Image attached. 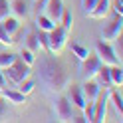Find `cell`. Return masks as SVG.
Masks as SVG:
<instances>
[{"mask_svg": "<svg viewBox=\"0 0 123 123\" xmlns=\"http://www.w3.org/2000/svg\"><path fill=\"white\" fill-rule=\"evenodd\" d=\"M38 75H40V83L46 93H64L66 87L72 83L70 74H68V68L62 60H58L54 54H48L40 60V70H38Z\"/></svg>", "mask_w": 123, "mask_h": 123, "instance_id": "obj_1", "label": "cell"}, {"mask_svg": "<svg viewBox=\"0 0 123 123\" xmlns=\"http://www.w3.org/2000/svg\"><path fill=\"white\" fill-rule=\"evenodd\" d=\"M46 36H48V50H46V52L58 56V54L68 46V36H70V30H66L64 26L56 24L50 32H46Z\"/></svg>", "mask_w": 123, "mask_h": 123, "instance_id": "obj_2", "label": "cell"}, {"mask_svg": "<svg viewBox=\"0 0 123 123\" xmlns=\"http://www.w3.org/2000/svg\"><path fill=\"white\" fill-rule=\"evenodd\" d=\"M2 72H4L6 81H10V83H14V86H16V83H20L22 80L30 78V74H32V68L26 66L20 58H16V60H14L8 68H4Z\"/></svg>", "mask_w": 123, "mask_h": 123, "instance_id": "obj_3", "label": "cell"}, {"mask_svg": "<svg viewBox=\"0 0 123 123\" xmlns=\"http://www.w3.org/2000/svg\"><path fill=\"white\" fill-rule=\"evenodd\" d=\"M52 109H54V115H56L58 121H72V117H74V105L70 103V99L62 93L54 99Z\"/></svg>", "mask_w": 123, "mask_h": 123, "instance_id": "obj_4", "label": "cell"}, {"mask_svg": "<svg viewBox=\"0 0 123 123\" xmlns=\"http://www.w3.org/2000/svg\"><path fill=\"white\" fill-rule=\"evenodd\" d=\"M95 54H97L99 62H101V64H105V66H121V60L115 56L111 42L99 40V42L95 44Z\"/></svg>", "mask_w": 123, "mask_h": 123, "instance_id": "obj_5", "label": "cell"}, {"mask_svg": "<svg viewBox=\"0 0 123 123\" xmlns=\"http://www.w3.org/2000/svg\"><path fill=\"white\" fill-rule=\"evenodd\" d=\"M99 66H101V62H99L97 54H87V58L81 60V68H80L81 80H93L95 75H97Z\"/></svg>", "mask_w": 123, "mask_h": 123, "instance_id": "obj_6", "label": "cell"}, {"mask_svg": "<svg viewBox=\"0 0 123 123\" xmlns=\"http://www.w3.org/2000/svg\"><path fill=\"white\" fill-rule=\"evenodd\" d=\"M123 32V16L121 14H115V18L111 22H107L105 28H103V32H101V40L105 42H113L115 38H119Z\"/></svg>", "mask_w": 123, "mask_h": 123, "instance_id": "obj_7", "label": "cell"}, {"mask_svg": "<svg viewBox=\"0 0 123 123\" xmlns=\"http://www.w3.org/2000/svg\"><path fill=\"white\" fill-rule=\"evenodd\" d=\"M107 105H109V99H107V93H99L97 99L93 101V123H103L107 117Z\"/></svg>", "mask_w": 123, "mask_h": 123, "instance_id": "obj_8", "label": "cell"}, {"mask_svg": "<svg viewBox=\"0 0 123 123\" xmlns=\"http://www.w3.org/2000/svg\"><path fill=\"white\" fill-rule=\"evenodd\" d=\"M64 10H66V8H64V2H62V0H48L42 12H44L52 22L60 24V18H62V14H64Z\"/></svg>", "mask_w": 123, "mask_h": 123, "instance_id": "obj_9", "label": "cell"}, {"mask_svg": "<svg viewBox=\"0 0 123 123\" xmlns=\"http://www.w3.org/2000/svg\"><path fill=\"white\" fill-rule=\"evenodd\" d=\"M80 87H81V93H83V99H86V101H95L97 95L101 93V86L95 81V78L93 80H83V83Z\"/></svg>", "mask_w": 123, "mask_h": 123, "instance_id": "obj_10", "label": "cell"}, {"mask_svg": "<svg viewBox=\"0 0 123 123\" xmlns=\"http://www.w3.org/2000/svg\"><path fill=\"white\" fill-rule=\"evenodd\" d=\"M109 10H111V0H95L93 10H91L87 16L93 18V20H103L107 14H109Z\"/></svg>", "mask_w": 123, "mask_h": 123, "instance_id": "obj_11", "label": "cell"}, {"mask_svg": "<svg viewBox=\"0 0 123 123\" xmlns=\"http://www.w3.org/2000/svg\"><path fill=\"white\" fill-rule=\"evenodd\" d=\"M68 89V99H70V103L74 105V109H80L81 111V107H83V103H86V99H83V93H81V87L80 86H68L66 87Z\"/></svg>", "mask_w": 123, "mask_h": 123, "instance_id": "obj_12", "label": "cell"}, {"mask_svg": "<svg viewBox=\"0 0 123 123\" xmlns=\"http://www.w3.org/2000/svg\"><path fill=\"white\" fill-rule=\"evenodd\" d=\"M107 99H109V103L113 105L115 113H117V119L121 121V117H123V97H121V93H119V89H117V87H109Z\"/></svg>", "mask_w": 123, "mask_h": 123, "instance_id": "obj_13", "label": "cell"}, {"mask_svg": "<svg viewBox=\"0 0 123 123\" xmlns=\"http://www.w3.org/2000/svg\"><path fill=\"white\" fill-rule=\"evenodd\" d=\"M2 97H4L8 103H12V105H24V103H26V95L20 93L16 87H10V89L4 87V89H2Z\"/></svg>", "mask_w": 123, "mask_h": 123, "instance_id": "obj_14", "label": "cell"}, {"mask_svg": "<svg viewBox=\"0 0 123 123\" xmlns=\"http://www.w3.org/2000/svg\"><path fill=\"white\" fill-rule=\"evenodd\" d=\"M95 81L101 86V89H109V87H113V86H111V75H109V66H105V64L99 66L97 75H95Z\"/></svg>", "mask_w": 123, "mask_h": 123, "instance_id": "obj_15", "label": "cell"}, {"mask_svg": "<svg viewBox=\"0 0 123 123\" xmlns=\"http://www.w3.org/2000/svg\"><path fill=\"white\" fill-rule=\"evenodd\" d=\"M0 22H2L4 30H6V32H8L12 38H14V36H16V34L20 32V20H18L16 16H12V14H8V16H6V18H2Z\"/></svg>", "mask_w": 123, "mask_h": 123, "instance_id": "obj_16", "label": "cell"}, {"mask_svg": "<svg viewBox=\"0 0 123 123\" xmlns=\"http://www.w3.org/2000/svg\"><path fill=\"white\" fill-rule=\"evenodd\" d=\"M10 14L12 16H16L18 20H24L28 16V6L24 0H12L10 2Z\"/></svg>", "mask_w": 123, "mask_h": 123, "instance_id": "obj_17", "label": "cell"}, {"mask_svg": "<svg viewBox=\"0 0 123 123\" xmlns=\"http://www.w3.org/2000/svg\"><path fill=\"white\" fill-rule=\"evenodd\" d=\"M24 48L32 50V52L40 50V44H38V32H36V30H28V32L24 34Z\"/></svg>", "mask_w": 123, "mask_h": 123, "instance_id": "obj_18", "label": "cell"}, {"mask_svg": "<svg viewBox=\"0 0 123 123\" xmlns=\"http://www.w3.org/2000/svg\"><path fill=\"white\" fill-rule=\"evenodd\" d=\"M54 26H56V22H52L44 12H38L36 14V28L38 30H42V32H50Z\"/></svg>", "mask_w": 123, "mask_h": 123, "instance_id": "obj_19", "label": "cell"}, {"mask_svg": "<svg viewBox=\"0 0 123 123\" xmlns=\"http://www.w3.org/2000/svg\"><path fill=\"white\" fill-rule=\"evenodd\" d=\"M109 75H111V86L121 87L123 86V70L121 66H109Z\"/></svg>", "mask_w": 123, "mask_h": 123, "instance_id": "obj_20", "label": "cell"}, {"mask_svg": "<svg viewBox=\"0 0 123 123\" xmlns=\"http://www.w3.org/2000/svg\"><path fill=\"white\" fill-rule=\"evenodd\" d=\"M34 87H36V83H34V80H30V78H26V80H22L20 83H16V89L20 91V93H24V95H30L34 91Z\"/></svg>", "mask_w": 123, "mask_h": 123, "instance_id": "obj_21", "label": "cell"}, {"mask_svg": "<svg viewBox=\"0 0 123 123\" xmlns=\"http://www.w3.org/2000/svg\"><path fill=\"white\" fill-rule=\"evenodd\" d=\"M70 50H72V54H74L80 62H81L83 58H87V54H89V50L86 48V46H81V44H78V42H72V44H70Z\"/></svg>", "mask_w": 123, "mask_h": 123, "instance_id": "obj_22", "label": "cell"}, {"mask_svg": "<svg viewBox=\"0 0 123 123\" xmlns=\"http://www.w3.org/2000/svg\"><path fill=\"white\" fill-rule=\"evenodd\" d=\"M18 58L24 62L26 66H30L32 68L34 64H36V52H32V50H28V48H22V52L18 54Z\"/></svg>", "mask_w": 123, "mask_h": 123, "instance_id": "obj_23", "label": "cell"}, {"mask_svg": "<svg viewBox=\"0 0 123 123\" xmlns=\"http://www.w3.org/2000/svg\"><path fill=\"white\" fill-rule=\"evenodd\" d=\"M18 56L12 52H6V50H0V70H4V68H8L14 60H16Z\"/></svg>", "mask_w": 123, "mask_h": 123, "instance_id": "obj_24", "label": "cell"}, {"mask_svg": "<svg viewBox=\"0 0 123 123\" xmlns=\"http://www.w3.org/2000/svg\"><path fill=\"white\" fill-rule=\"evenodd\" d=\"M0 44L2 46H6V48H10V46H14L16 42H14V38L4 30V26H2V22H0Z\"/></svg>", "mask_w": 123, "mask_h": 123, "instance_id": "obj_25", "label": "cell"}, {"mask_svg": "<svg viewBox=\"0 0 123 123\" xmlns=\"http://www.w3.org/2000/svg\"><path fill=\"white\" fill-rule=\"evenodd\" d=\"M60 26H64L66 30H70V32H72V26H74V18H72V12L64 10V14H62V18H60Z\"/></svg>", "mask_w": 123, "mask_h": 123, "instance_id": "obj_26", "label": "cell"}, {"mask_svg": "<svg viewBox=\"0 0 123 123\" xmlns=\"http://www.w3.org/2000/svg\"><path fill=\"white\" fill-rule=\"evenodd\" d=\"M111 46H113V52H115V56H117V58L121 60V54H123V42H121V36H119V38H115Z\"/></svg>", "mask_w": 123, "mask_h": 123, "instance_id": "obj_27", "label": "cell"}, {"mask_svg": "<svg viewBox=\"0 0 123 123\" xmlns=\"http://www.w3.org/2000/svg\"><path fill=\"white\" fill-rule=\"evenodd\" d=\"M10 14V2L8 0H0V20Z\"/></svg>", "mask_w": 123, "mask_h": 123, "instance_id": "obj_28", "label": "cell"}, {"mask_svg": "<svg viewBox=\"0 0 123 123\" xmlns=\"http://www.w3.org/2000/svg\"><path fill=\"white\" fill-rule=\"evenodd\" d=\"M93 6H95V0H81V10H83V14H89L91 10H93Z\"/></svg>", "mask_w": 123, "mask_h": 123, "instance_id": "obj_29", "label": "cell"}, {"mask_svg": "<svg viewBox=\"0 0 123 123\" xmlns=\"http://www.w3.org/2000/svg\"><path fill=\"white\" fill-rule=\"evenodd\" d=\"M6 115H8V101L0 95V119H4Z\"/></svg>", "mask_w": 123, "mask_h": 123, "instance_id": "obj_30", "label": "cell"}, {"mask_svg": "<svg viewBox=\"0 0 123 123\" xmlns=\"http://www.w3.org/2000/svg\"><path fill=\"white\" fill-rule=\"evenodd\" d=\"M111 10L123 16V0H111Z\"/></svg>", "mask_w": 123, "mask_h": 123, "instance_id": "obj_31", "label": "cell"}, {"mask_svg": "<svg viewBox=\"0 0 123 123\" xmlns=\"http://www.w3.org/2000/svg\"><path fill=\"white\" fill-rule=\"evenodd\" d=\"M46 2H48V0H36V6H34V8H36V14L44 10V6H46Z\"/></svg>", "mask_w": 123, "mask_h": 123, "instance_id": "obj_32", "label": "cell"}, {"mask_svg": "<svg viewBox=\"0 0 123 123\" xmlns=\"http://www.w3.org/2000/svg\"><path fill=\"white\" fill-rule=\"evenodd\" d=\"M6 86H8V81H6V78H4V72H2V70H0V87H2V89H4Z\"/></svg>", "mask_w": 123, "mask_h": 123, "instance_id": "obj_33", "label": "cell"}, {"mask_svg": "<svg viewBox=\"0 0 123 123\" xmlns=\"http://www.w3.org/2000/svg\"><path fill=\"white\" fill-rule=\"evenodd\" d=\"M0 95H2V87H0Z\"/></svg>", "mask_w": 123, "mask_h": 123, "instance_id": "obj_34", "label": "cell"}, {"mask_svg": "<svg viewBox=\"0 0 123 123\" xmlns=\"http://www.w3.org/2000/svg\"><path fill=\"white\" fill-rule=\"evenodd\" d=\"M0 48H2V44H0Z\"/></svg>", "mask_w": 123, "mask_h": 123, "instance_id": "obj_35", "label": "cell"}]
</instances>
